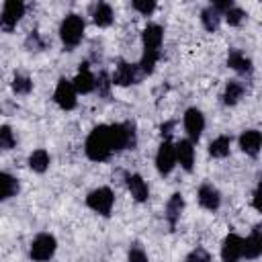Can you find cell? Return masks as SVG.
<instances>
[{"mask_svg":"<svg viewBox=\"0 0 262 262\" xmlns=\"http://www.w3.org/2000/svg\"><path fill=\"white\" fill-rule=\"evenodd\" d=\"M186 262H211V256L207 254V250L196 248L186 256Z\"/></svg>","mask_w":262,"mask_h":262,"instance_id":"obj_34","label":"cell"},{"mask_svg":"<svg viewBox=\"0 0 262 262\" xmlns=\"http://www.w3.org/2000/svg\"><path fill=\"white\" fill-rule=\"evenodd\" d=\"M258 199H260V196H258V188H256V190H254V207H256V209H260V201H258Z\"/></svg>","mask_w":262,"mask_h":262,"instance_id":"obj_37","label":"cell"},{"mask_svg":"<svg viewBox=\"0 0 262 262\" xmlns=\"http://www.w3.org/2000/svg\"><path fill=\"white\" fill-rule=\"evenodd\" d=\"M244 18H246V12H244L242 8H237V6H231V8L225 12V20H227L229 25H233V27L239 25Z\"/></svg>","mask_w":262,"mask_h":262,"instance_id":"obj_31","label":"cell"},{"mask_svg":"<svg viewBox=\"0 0 262 262\" xmlns=\"http://www.w3.org/2000/svg\"><path fill=\"white\" fill-rule=\"evenodd\" d=\"M125 180H127V188H129L131 196H133L137 203L147 201V196H149V188H147L145 180H143L139 174H127Z\"/></svg>","mask_w":262,"mask_h":262,"instance_id":"obj_17","label":"cell"},{"mask_svg":"<svg viewBox=\"0 0 262 262\" xmlns=\"http://www.w3.org/2000/svg\"><path fill=\"white\" fill-rule=\"evenodd\" d=\"M111 127H113L117 151L133 149V147H135L137 135H135V125H133V123H117V125H111Z\"/></svg>","mask_w":262,"mask_h":262,"instance_id":"obj_5","label":"cell"},{"mask_svg":"<svg viewBox=\"0 0 262 262\" xmlns=\"http://www.w3.org/2000/svg\"><path fill=\"white\" fill-rule=\"evenodd\" d=\"M133 8L147 16V14H151L156 10V2L154 0H133Z\"/></svg>","mask_w":262,"mask_h":262,"instance_id":"obj_32","label":"cell"},{"mask_svg":"<svg viewBox=\"0 0 262 262\" xmlns=\"http://www.w3.org/2000/svg\"><path fill=\"white\" fill-rule=\"evenodd\" d=\"M111 82H113V84H119V86L135 84V82H137V66L127 63V61H119L117 72H115V76H113Z\"/></svg>","mask_w":262,"mask_h":262,"instance_id":"obj_14","label":"cell"},{"mask_svg":"<svg viewBox=\"0 0 262 262\" xmlns=\"http://www.w3.org/2000/svg\"><path fill=\"white\" fill-rule=\"evenodd\" d=\"M244 96V84L239 80H229L227 86H225V92H223V102L227 106L235 104L239 98Z\"/></svg>","mask_w":262,"mask_h":262,"instance_id":"obj_22","label":"cell"},{"mask_svg":"<svg viewBox=\"0 0 262 262\" xmlns=\"http://www.w3.org/2000/svg\"><path fill=\"white\" fill-rule=\"evenodd\" d=\"M176 166V151H174V143L172 141H162L158 154H156V168L162 176H168Z\"/></svg>","mask_w":262,"mask_h":262,"instance_id":"obj_7","label":"cell"},{"mask_svg":"<svg viewBox=\"0 0 262 262\" xmlns=\"http://www.w3.org/2000/svg\"><path fill=\"white\" fill-rule=\"evenodd\" d=\"M57 242L51 233H39L31 244V258L35 262H47L55 254Z\"/></svg>","mask_w":262,"mask_h":262,"instance_id":"obj_4","label":"cell"},{"mask_svg":"<svg viewBox=\"0 0 262 262\" xmlns=\"http://www.w3.org/2000/svg\"><path fill=\"white\" fill-rule=\"evenodd\" d=\"M196 196H199L201 207H205L209 211H217L219 205H221V194H219V190L213 184H201Z\"/></svg>","mask_w":262,"mask_h":262,"instance_id":"obj_11","label":"cell"},{"mask_svg":"<svg viewBox=\"0 0 262 262\" xmlns=\"http://www.w3.org/2000/svg\"><path fill=\"white\" fill-rule=\"evenodd\" d=\"M29 166H31V170H35V172H45L47 168H49V154L45 151V149H35L31 156H29Z\"/></svg>","mask_w":262,"mask_h":262,"instance_id":"obj_25","label":"cell"},{"mask_svg":"<svg viewBox=\"0 0 262 262\" xmlns=\"http://www.w3.org/2000/svg\"><path fill=\"white\" fill-rule=\"evenodd\" d=\"M129 262H147V254L143 252V248L139 244H133L129 250Z\"/></svg>","mask_w":262,"mask_h":262,"instance_id":"obj_33","label":"cell"},{"mask_svg":"<svg viewBox=\"0 0 262 262\" xmlns=\"http://www.w3.org/2000/svg\"><path fill=\"white\" fill-rule=\"evenodd\" d=\"M111 78L106 76V72H100L98 74V78H94V88H98V94H102V96H108V92H111Z\"/></svg>","mask_w":262,"mask_h":262,"instance_id":"obj_30","label":"cell"},{"mask_svg":"<svg viewBox=\"0 0 262 262\" xmlns=\"http://www.w3.org/2000/svg\"><path fill=\"white\" fill-rule=\"evenodd\" d=\"M92 16H94V23L98 27H108L113 23V8L106 2H98L92 10Z\"/></svg>","mask_w":262,"mask_h":262,"instance_id":"obj_23","label":"cell"},{"mask_svg":"<svg viewBox=\"0 0 262 262\" xmlns=\"http://www.w3.org/2000/svg\"><path fill=\"white\" fill-rule=\"evenodd\" d=\"M76 90H74V86H72V82L70 80H66V78H61L59 82H57V86H55V92H53V100L63 108V111H72L74 106H76Z\"/></svg>","mask_w":262,"mask_h":262,"instance_id":"obj_8","label":"cell"},{"mask_svg":"<svg viewBox=\"0 0 262 262\" xmlns=\"http://www.w3.org/2000/svg\"><path fill=\"white\" fill-rule=\"evenodd\" d=\"M25 14V4L20 0H8L0 12V29H4L6 33H10L16 23L20 20V16Z\"/></svg>","mask_w":262,"mask_h":262,"instance_id":"obj_6","label":"cell"},{"mask_svg":"<svg viewBox=\"0 0 262 262\" xmlns=\"http://www.w3.org/2000/svg\"><path fill=\"white\" fill-rule=\"evenodd\" d=\"M229 145H231V137L229 135H219L217 139H213L209 143V154L213 158H225L229 154Z\"/></svg>","mask_w":262,"mask_h":262,"instance_id":"obj_24","label":"cell"},{"mask_svg":"<svg viewBox=\"0 0 262 262\" xmlns=\"http://www.w3.org/2000/svg\"><path fill=\"white\" fill-rule=\"evenodd\" d=\"M141 39H143V47L149 49V51H158L160 45H162V39H164V31L160 25H147L141 33Z\"/></svg>","mask_w":262,"mask_h":262,"instance_id":"obj_18","label":"cell"},{"mask_svg":"<svg viewBox=\"0 0 262 262\" xmlns=\"http://www.w3.org/2000/svg\"><path fill=\"white\" fill-rule=\"evenodd\" d=\"M113 203H115V194L108 186H100L96 190H92L88 196H86V205L96 211L98 215H111V209H113Z\"/></svg>","mask_w":262,"mask_h":262,"instance_id":"obj_3","label":"cell"},{"mask_svg":"<svg viewBox=\"0 0 262 262\" xmlns=\"http://www.w3.org/2000/svg\"><path fill=\"white\" fill-rule=\"evenodd\" d=\"M219 20H221V14L213 8V6H207L203 12H201V23L207 31H217L219 29Z\"/></svg>","mask_w":262,"mask_h":262,"instance_id":"obj_26","label":"cell"},{"mask_svg":"<svg viewBox=\"0 0 262 262\" xmlns=\"http://www.w3.org/2000/svg\"><path fill=\"white\" fill-rule=\"evenodd\" d=\"M172 127H174V121H170V123H166V125H162V135H166V137H168V135L172 133V131H170Z\"/></svg>","mask_w":262,"mask_h":262,"instance_id":"obj_36","label":"cell"},{"mask_svg":"<svg viewBox=\"0 0 262 262\" xmlns=\"http://www.w3.org/2000/svg\"><path fill=\"white\" fill-rule=\"evenodd\" d=\"M27 47H37V49L43 47V41L39 39V33H31V35L27 37Z\"/></svg>","mask_w":262,"mask_h":262,"instance_id":"obj_35","label":"cell"},{"mask_svg":"<svg viewBox=\"0 0 262 262\" xmlns=\"http://www.w3.org/2000/svg\"><path fill=\"white\" fill-rule=\"evenodd\" d=\"M18 192V182L14 176L0 172V201H6L10 196H14Z\"/></svg>","mask_w":262,"mask_h":262,"instance_id":"obj_21","label":"cell"},{"mask_svg":"<svg viewBox=\"0 0 262 262\" xmlns=\"http://www.w3.org/2000/svg\"><path fill=\"white\" fill-rule=\"evenodd\" d=\"M72 86H74V90L80 92V94H88V92L94 90V76H92V72H90V68H88L86 61L80 66L76 78L72 80Z\"/></svg>","mask_w":262,"mask_h":262,"instance_id":"obj_12","label":"cell"},{"mask_svg":"<svg viewBox=\"0 0 262 262\" xmlns=\"http://www.w3.org/2000/svg\"><path fill=\"white\" fill-rule=\"evenodd\" d=\"M260 254H262V231H260V225H256L252 233L244 239V256L248 260H256Z\"/></svg>","mask_w":262,"mask_h":262,"instance_id":"obj_15","label":"cell"},{"mask_svg":"<svg viewBox=\"0 0 262 262\" xmlns=\"http://www.w3.org/2000/svg\"><path fill=\"white\" fill-rule=\"evenodd\" d=\"M158 57H160V51H149V49H145L141 61L137 63V70H139L141 74H151V72H154V66H156V61H158Z\"/></svg>","mask_w":262,"mask_h":262,"instance_id":"obj_27","label":"cell"},{"mask_svg":"<svg viewBox=\"0 0 262 262\" xmlns=\"http://www.w3.org/2000/svg\"><path fill=\"white\" fill-rule=\"evenodd\" d=\"M184 129L190 135L192 141H196L201 137V133L205 129V117H203V113L199 108H188L184 113Z\"/></svg>","mask_w":262,"mask_h":262,"instance_id":"obj_10","label":"cell"},{"mask_svg":"<svg viewBox=\"0 0 262 262\" xmlns=\"http://www.w3.org/2000/svg\"><path fill=\"white\" fill-rule=\"evenodd\" d=\"M182 209H184V199H182L180 192H174V194L170 196V201L166 203V221H168L170 227L176 225V221L180 219Z\"/></svg>","mask_w":262,"mask_h":262,"instance_id":"obj_19","label":"cell"},{"mask_svg":"<svg viewBox=\"0 0 262 262\" xmlns=\"http://www.w3.org/2000/svg\"><path fill=\"white\" fill-rule=\"evenodd\" d=\"M31 88H33V82H31L29 76H25V74H16V76H14V80H12V90H14L16 94H29Z\"/></svg>","mask_w":262,"mask_h":262,"instance_id":"obj_28","label":"cell"},{"mask_svg":"<svg viewBox=\"0 0 262 262\" xmlns=\"http://www.w3.org/2000/svg\"><path fill=\"white\" fill-rule=\"evenodd\" d=\"M14 133L8 125H2L0 127V149H12L14 147Z\"/></svg>","mask_w":262,"mask_h":262,"instance_id":"obj_29","label":"cell"},{"mask_svg":"<svg viewBox=\"0 0 262 262\" xmlns=\"http://www.w3.org/2000/svg\"><path fill=\"white\" fill-rule=\"evenodd\" d=\"M242 256H244V237H239L237 233H229L221 246V260L237 262Z\"/></svg>","mask_w":262,"mask_h":262,"instance_id":"obj_9","label":"cell"},{"mask_svg":"<svg viewBox=\"0 0 262 262\" xmlns=\"http://www.w3.org/2000/svg\"><path fill=\"white\" fill-rule=\"evenodd\" d=\"M84 149H86V156L92 162H104V160H108L117 151L113 127L111 125H98V127H94L90 131V135L86 137Z\"/></svg>","mask_w":262,"mask_h":262,"instance_id":"obj_1","label":"cell"},{"mask_svg":"<svg viewBox=\"0 0 262 262\" xmlns=\"http://www.w3.org/2000/svg\"><path fill=\"white\" fill-rule=\"evenodd\" d=\"M260 145H262V135H260V131L248 129V131H244V133L239 135V147H242V151H246L248 156H258Z\"/></svg>","mask_w":262,"mask_h":262,"instance_id":"obj_16","label":"cell"},{"mask_svg":"<svg viewBox=\"0 0 262 262\" xmlns=\"http://www.w3.org/2000/svg\"><path fill=\"white\" fill-rule=\"evenodd\" d=\"M174 151H176V162H180V166L186 172H190L192 170V164H194V147H192V141L190 139H180L174 145Z\"/></svg>","mask_w":262,"mask_h":262,"instance_id":"obj_13","label":"cell"},{"mask_svg":"<svg viewBox=\"0 0 262 262\" xmlns=\"http://www.w3.org/2000/svg\"><path fill=\"white\" fill-rule=\"evenodd\" d=\"M59 37L68 49L76 47L84 37V20L78 14H68L59 25Z\"/></svg>","mask_w":262,"mask_h":262,"instance_id":"obj_2","label":"cell"},{"mask_svg":"<svg viewBox=\"0 0 262 262\" xmlns=\"http://www.w3.org/2000/svg\"><path fill=\"white\" fill-rule=\"evenodd\" d=\"M227 66L239 74H252V61L250 57H246V53H242L239 49H231L227 55Z\"/></svg>","mask_w":262,"mask_h":262,"instance_id":"obj_20","label":"cell"}]
</instances>
